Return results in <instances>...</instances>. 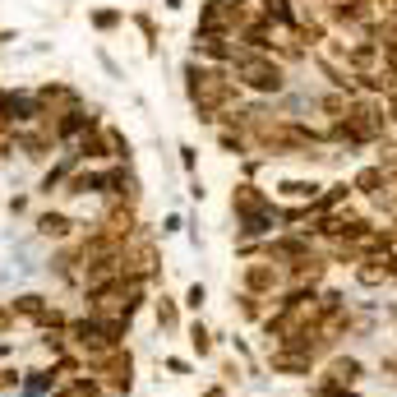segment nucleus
<instances>
[{"mask_svg":"<svg viewBox=\"0 0 397 397\" xmlns=\"http://www.w3.org/2000/svg\"><path fill=\"white\" fill-rule=\"evenodd\" d=\"M241 93L245 88L231 79L227 65H203L194 55L185 60V97H189V107H194L198 125H222L227 111L241 107Z\"/></svg>","mask_w":397,"mask_h":397,"instance_id":"obj_1","label":"nucleus"},{"mask_svg":"<svg viewBox=\"0 0 397 397\" xmlns=\"http://www.w3.org/2000/svg\"><path fill=\"white\" fill-rule=\"evenodd\" d=\"M231 79L241 83L245 93H259V97H277V93L287 88V65L273 60L268 51H250V46H236L231 55Z\"/></svg>","mask_w":397,"mask_h":397,"instance_id":"obj_2","label":"nucleus"},{"mask_svg":"<svg viewBox=\"0 0 397 397\" xmlns=\"http://www.w3.org/2000/svg\"><path fill=\"white\" fill-rule=\"evenodd\" d=\"M93 379H97L102 388H111V393H130V370H134V356L125 351V346H116V351L107 356H93Z\"/></svg>","mask_w":397,"mask_h":397,"instance_id":"obj_3","label":"nucleus"},{"mask_svg":"<svg viewBox=\"0 0 397 397\" xmlns=\"http://www.w3.org/2000/svg\"><path fill=\"white\" fill-rule=\"evenodd\" d=\"M287 287V273L273 264V259H250V264L241 268V291H250V296H273V291Z\"/></svg>","mask_w":397,"mask_h":397,"instance_id":"obj_4","label":"nucleus"},{"mask_svg":"<svg viewBox=\"0 0 397 397\" xmlns=\"http://www.w3.org/2000/svg\"><path fill=\"white\" fill-rule=\"evenodd\" d=\"M60 148V139H55L51 121H33V125H19V153L28 157V162H46V157Z\"/></svg>","mask_w":397,"mask_h":397,"instance_id":"obj_5","label":"nucleus"},{"mask_svg":"<svg viewBox=\"0 0 397 397\" xmlns=\"http://www.w3.org/2000/svg\"><path fill=\"white\" fill-rule=\"evenodd\" d=\"M74 157L83 166H102V162L111 166V162H116V148H111V130H107V125L79 134V139H74Z\"/></svg>","mask_w":397,"mask_h":397,"instance_id":"obj_6","label":"nucleus"},{"mask_svg":"<svg viewBox=\"0 0 397 397\" xmlns=\"http://www.w3.org/2000/svg\"><path fill=\"white\" fill-rule=\"evenodd\" d=\"M268 370L273 375H287V379H305L314 370V356L296 351V346H268Z\"/></svg>","mask_w":397,"mask_h":397,"instance_id":"obj_7","label":"nucleus"},{"mask_svg":"<svg viewBox=\"0 0 397 397\" xmlns=\"http://www.w3.org/2000/svg\"><path fill=\"white\" fill-rule=\"evenodd\" d=\"M37 236H46V241H55V245H69L79 236V222L69 217V213H60V208H46L42 217H37Z\"/></svg>","mask_w":397,"mask_h":397,"instance_id":"obj_8","label":"nucleus"},{"mask_svg":"<svg viewBox=\"0 0 397 397\" xmlns=\"http://www.w3.org/2000/svg\"><path fill=\"white\" fill-rule=\"evenodd\" d=\"M65 194H74V198H88V194H107V166H74L69 171V180H65Z\"/></svg>","mask_w":397,"mask_h":397,"instance_id":"obj_9","label":"nucleus"},{"mask_svg":"<svg viewBox=\"0 0 397 397\" xmlns=\"http://www.w3.org/2000/svg\"><path fill=\"white\" fill-rule=\"evenodd\" d=\"M277 194L287 198V203H296V208H314L323 194L319 180H277Z\"/></svg>","mask_w":397,"mask_h":397,"instance_id":"obj_10","label":"nucleus"},{"mask_svg":"<svg viewBox=\"0 0 397 397\" xmlns=\"http://www.w3.org/2000/svg\"><path fill=\"white\" fill-rule=\"evenodd\" d=\"M351 189H356V194H365V198H384L388 189H393V180H388L384 171L370 162V166H361V171L351 176Z\"/></svg>","mask_w":397,"mask_h":397,"instance_id":"obj_11","label":"nucleus"},{"mask_svg":"<svg viewBox=\"0 0 397 397\" xmlns=\"http://www.w3.org/2000/svg\"><path fill=\"white\" fill-rule=\"evenodd\" d=\"M361 375H365V365L356 361V356H332L328 361V370H323V379H332V384H361Z\"/></svg>","mask_w":397,"mask_h":397,"instance_id":"obj_12","label":"nucleus"},{"mask_svg":"<svg viewBox=\"0 0 397 397\" xmlns=\"http://www.w3.org/2000/svg\"><path fill=\"white\" fill-rule=\"evenodd\" d=\"M10 309H14V319H33V323H42L51 305H46V296H33V291H28V296H19Z\"/></svg>","mask_w":397,"mask_h":397,"instance_id":"obj_13","label":"nucleus"},{"mask_svg":"<svg viewBox=\"0 0 397 397\" xmlns=\"http://www.w3.org/2000/svg\"><path fill=\"white\" fill-rule=\"evenodd\" d=\"M217 148H222V153H231V157H245V153H250V139H245L241 130H231V125H222V130H217Z\"/></svg>","mask_w":397,"mask_h":397,"instance_id":"obj_14","label":"nucleus"},{"mask_svg":"<svg viewBox=\"0 0 397 397\" xmlns=\"http://www.w3.org/2000/svg\"><path fill=\"white\" fill-rule=\"evenodd\" d=\"M236 305H241V314H245L250 323H264V319H268L264 296H250V291H241V296H236Z\"/></svg>","mask_w":397,"mask_h":397,"instance_id":"obj_15","label":"nucleus"},{"mask_svg":"<svg viewBox=\"0 0 397 397\" xmlns=\"http://www.w3.org/2000/svg\"><path fill=\"white\" fill-rule=\"evenodd\" d=\"M134 28L144 33V42H148V55H157V42H162V37H157V23H153V14H148V10H139V14H134Z\"/></svg>","mask_w":397,"mask_h":397,"instance_id":"obj_16","label":"nucleus"},{"mask_svg":"<svg viewBox=\"0 0 397 397\" xmlns=\"http://www.w3.org/2000/svg\"><path fill=\"white\" fill-rule=\"evenodd\" d=\"M157 328H166V332L180 328V309H176V300H171V296L157 300Z\"/></svg>","mask_w":397,"mask_h":397,"instance_id":"obj_17","label":"nucleus"},{"mask_svg":"<svg viewBox=\"0 0 397 397\" xmlns=\"http://www.w3.org/2000/svg\"><path fill=\"white\" fill-rule=\"evenodd\" d=\"M375 166L384 171L388 180L397 185V144H379V157H375Z\"/></svg>","mask_w":397,"mask_h":397,"instance_id":"obj_18","label":"nucleus"},{"mask_svg":"<svg viewBox=\"0 0 397 397\" xmlns=\"http://www.w3.org/2000/svg\"><path fill=\"white\" fill-rule=\"evenodd\" d=\"M88 23L97 28V33H111V28H121V23H125V14L121 10H93Z\"/></svg>","mask_w":397,"mask_h":397,"instance_id":"obj_19","label":"nucleus"},{"mask_svg":"<svg viewBox=\"0 0 397 397\" xmlns=\"http://www.w3.org/2000/svg\"><path fill=\"white\" fill-rule=\"evenodd\" d=\"M314 397H356V388L351 384H332V379H319Z\"/></svg>","mask_w":397,"mask_h":397,"instance_id":"obj_20","label":"nucleus"},{"mask_svg":"<svg viewBox=\"0 0 397 397\" xmlns=\"http://www.w3.org/2000/svg\"><path fill=\"white\" fill-rule=\"evenodd\" d=\"M189 342H194L198 356H208V351H213V337H208V328H203V323H194V328H189Z\"/></svg>","mask_w":397,"mask_h":397,"instance_id":"obj_21","label":"nucleus"},{"mask_svg":"<svg viewBox=\"0 0 397 397\" xmlns=\"http://www.w3.org/2000/svg\"><path fill=\"white\" fill-rule=\"evenodd\" d=\"M5 332H14V309L0 300V337H5Z\"/></svg>","mask_w":397,"mask_h":397,"instance_id":"obj_22","label":"nucleus"},{"mask_svg":"<svg viewBox=\"0 0 397 397\" xmlns=\"http://www.w3.org/2000/svg\"><path fill=\"white\" fill-rule=\"evenodd\" d=\"M185 305H189V309H198V305H203V287H198V282L185 291Z\"/></svg>","mask_w":397,"mask_h":397,"instance_id":"obj_23","label":"nucleus"},{"mask_svg":"<svg viewBox=\"0 0 397 397\" xmlns=\"http://www.w3.org/2000/svg\"><path fill=\"white\" fill-rule=\"evenodd\" d=\"M5 388H19V370H0V393Z\"/></svg>","mask_w":397,"mask_h":397,"instance_id":"obj_24","label":"nucleus"},{"mask_svg":"<svg viewBox=\"0 0 397 397\" xmlns=\"http://www.w3.org/2000/svg\"><path fill=\"white\" fill-rule=\"evenodd\" d=\"M384 111H388V125H397V88L384 97Z\"/></svg>","mask_w":397,"mask_h":397,"instance_id":"obj_25","label":"nucleus"},{"mask_svg":"<svg viewBox=\"0 0 397 397\" xmlns=\"http://www.w3.org/2000/svg\"><path fill=\"white\" fill-rule=\"evenodd\" d=\"M180 166H185V171H194V148H189V144H180Z\"/></svg>","mask_w":397,"mask_h":397,"instance_id":"obj_26","label":"nucleus"},{"mask_svg":"<svg viewBox=\"0 0 397 397\" xmlns=\"http://www.w3.org/2000/svg\"><path fill=\"white\" fill-rule=\"evenodd\" d=\"M384 375H388V379H397V351H388V356H384Z\"/></svg>","mask_w":397,"mask_h":397,"instance_id":"obj_27","label":"nucleus"},{"mask_svg":"<svg viewBox=\"0 0 397 397\" xmlns=\"http://www.w3.org/2000/svg\"><path fill=\"white\" fill-rule=\"evenodd\" d=\"M166 10H185V0H166Z\"/></svg>","mask_w":397,"mask_h":397,"instance_id":"obj_28","label":"nucleus"},{"mask_svg":"<svg viewBox=\"0 0 397 397\" xmlns=\"http://www.w3.org/2000/svg\"><path fill=\"white\" fill-rule=\"evenodd\" d=\"M203 397H227V393H222V388H208V393H203Z\"/></svg>","mask_w":397,"mask_h":397,"instance_id":"obj_29","label":"nucleus"}]
</instances>
